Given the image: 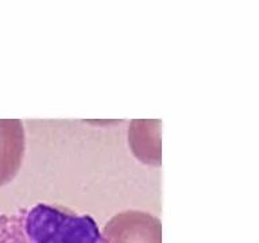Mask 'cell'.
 Returning a JSON list of instances; mask_svg holds the SVG:
<instances>
[{
    "mask_svg": "<svg viewBox=\"0 0 259 243\" xmlns=\"http://www.w3.org/2000/svg\"><path fill=\"white\" fill-rule=\"evenodd\" d=\"M0 243H107L96 220L62 206L36 202L0 215Z\"/></svg>",
    "mask_w": 259,
    "mask_h": 243,
    "instance_id": "cell-1",
    "label": "cell"
},
{
    "mask_svg": "<svg viewBox=\"0 0 259 243\" xmlns=\"http://www.w3.org/2000/svg\"><path fill=\"white\" fill-rule=\"evenodd\" d=\"M101 234L107 243H162L161 223L143 211H123L105 223Z\"/></svg>",
    "mask_w": 259,
    "mask_h": 243,
    "instance_id": "cell-2",
    "label": "cell"
},
{
    "mask_svg": "<svg viewBox=\"0 0 259 243\" xmlns=\"http://www.w3.org/2000/svg\"><path fill=\"white\" fill-rule=\"evenodd\" d=\"M23 151V123L19 119H0V186L11 181L19 170Z\"/></svg>",
    "mask_w": 259,
    "mask_h": 243,
    "instance_id": "cell-3",
    "label": "cell"
}]
</instances>
